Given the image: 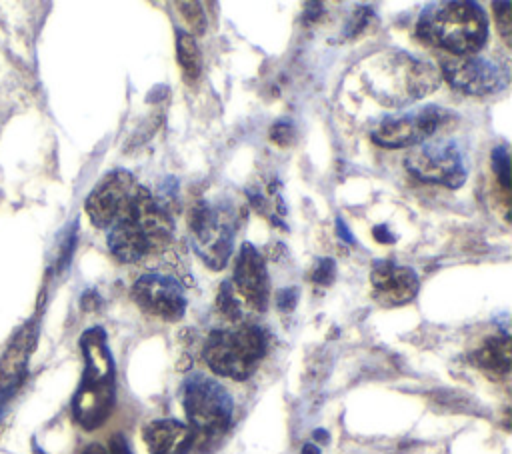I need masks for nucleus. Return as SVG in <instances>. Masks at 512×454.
Segmentation results:
<instances>
[{
	"label": "nucleus",
	"instance_id": "nucleus-1",
	"mask_svg": "<svg viewBox=\"0 0 512 454\" xmlns=\"http://www.w3.org/2000/svg\"><path fill=\"white\" fill-rule=\"evenodd\" d=\"M352 80L378 106L402 108L434 92L440 84V70L406 52L386 50L366 56L350 70L348 82Z\"/></svg>",
	"mask_w": 512,
	"mask_h": 454
},
{
	"label": "nucleus",
	"instance_id": "nucleus-2",
	"mask_svg": "<svg viewBox=\"0 0 512 454\" xmlns=\"http://www.w3.org/2000/svg\"><path fill=\"white\" fill-rule=\"evenodd\" d=\"M172 234L174 222L166 208L136 184L126 210L108 228V248L116 260L132 264L164 250Z\"/></svg>",
	"mask_w": 512,
	"mask_h": 454
},
{
	"label": "nucleus",
	"instance_id": "nucleus-3",
	"mask_svg": "<svg viewBox=\"0 0 512 454\" xmlns=\"http://www.w3.org/2000/svg\"><path fill=\"white\" fill-rule=\"evenodd\" d=\"M84 372L72 398V416L84 430L106 422L114 408V358L102 328H88L80 336Z\"/></svg>",
	"mask_w": 512,
	"mask_h": 454
},
{
	"label": "nucleus",
	"instance_id": "nucleus-4",
	"mask_svg": "<svg viewBox=\"0 0 512 454\" xmlns=\"http://www.w3.org/2000/svg\"><path fill=\"white\" fill-rule=\"evenodd\" d=\"M416 36L450 56H470L484 48L488 20L476 2H434L418 16Z\"/></svg>",
	"mask_w": 512,
	"mask_h": 454
},
{
	"label": "nucleus",
	"instance_id": "nucleus-5",
	"mask_svg": "<svg viewBox=\"0 0 512 454\" xmlns=\"http://www.w3.org/2000/svg\"><path fill=\"white\" fill-rule=\"evenodd\" d=\"M182 404L194 446L202 452L216 446L232 424L234 402L228 390L206 374H190L182 384Z\"/></svg>",
	"mask_w": 512,
	"mask_h": 454
},
{
	"label": "nucleus",
	"instance_id": "nucleus-6",
	"mask_svg": "<svg viewBox=\"0 0 512 454\" xmlns=\"http://www.w3.org/2000/svg\"><path fill=\"white\" fill-rule=\"evenodd\" d=\"M268 350V336L256 324H236L232 328H214L204 342L202 356L208 368L224 378H250Z\"/></svg>",
	"mask_w": 512,
	"mask_h": 454
},
{
	"label": "nucleus",
	"instance_id": "nucleus-7",
	"mask_svg": "<svg viewBox=\"0 0 512 454\" xmlns=\"http://www.w3.org/2000/svg\"><path fill=\"white\" fill-rule=\"evenodd\" d=\"M238 218L230 206L198 200L188 212V228L198 256L214 270H220L234 246Z\"/></svg>",
	"mask_w": 512,
	"mask_h": 454
},
{
	"label": "nucleus",
	"instance_id": "nucleus-8",
	"mask_svg": "<svg viewBox=\"0 0 512 454\" xmlns=\"http://www.w3.org/2000/svg\"><path fill=\"white\" fill-rule=\"evenodd\" d=\"M410 174L422 182L458 188L468 178V156L456 138H428L406 154L404 160Z\"/></svg>",
	"mask_w": 512,
	"mask_h": 454
},
{
	"label": "nucleus",
	"instance_id": "nucleus-9",
	"mask_svg": "<svg viewBox=\"0 0 512 454\" xmlns=\"http://www.w3.org/2000/svg\"><path fill=\"white\" fill-rule=\"evenodd\" d=\"M450 120V112L440 106H420L390 114L374 122L370 138L382 148H412L432 138Z\"/></svg>",
	"mask_w": 512,
	"mask_h": 454
},
{
	"label": "nucleus",
	"instance_id": "nucleus-10",
	"mask_svg": "<svg viewBox=\"0 0 512 454\" xmlns=\"http://www.w3.org/2000/svg\"><path fill=\"white\" fill-rule=\"evenodd\" d=\"M440 76L460 92L486 96L500 92L508 84V66L494 56H442Z\"/></svg>",
	"mask_w": 512,
	"mask_h": 454
},
{
	"label": "nucleus",
	"instance_id": "nucleus-11",
	"mask_svg": "<svg viewBox=\"0 0 512 454\" xmlns=\"http://www.w3.org/2000/svg\"><path fill=\"white\" fill-rule=\"evenodd\" d=\"M132 296L146 314L166 322H176L186 312L184 290L180 282L168 274H142L132 286Z\"/></svg>",
	"mask_w": 512,
	"mask_h": 454
},
{
	"label": "nucleus",
	"instance_id": "nucleus-12",
	"mask_svg": "<svg viewBox=\"0 0 512 454\" xmlns=\"http://www.w3.org/2000/svg\"><path fill=\"white\" fill-rule=\"evenodd\" d=\"M230 284L242 310L264 312L268 308L270 280H268L266 262L250 242H244L238 252L236 268Z\"/></svg>",
	"mask_w": 512,
	"mask_h": 454
},
{
	"label": "nucleus",
	"instance_id": "nucleus-13",
	"mask_svg": "<svg viewBox=\"0 0 512 454\" xmlns=\"http://www.w3.org/2000/svg\"><path fill=\"white\" fill-rule=\"evenodd\" d=\"M136 182L126 170L108 172L88 194L86 214L96 228H110L126 210Z\"/></svg>",
	"mask_w": 512,
	"mask_h": 454
},
{
	"label": "nucleus",
	"instance_id": "nucleus-14",
	"mask_svg": "<svg viewBox=\"0 0 512 454\" xmlns=\"http://www.w3.org/2000/svg\"><path fill=\"white\" fill-rule=\"evenodd\" d=\"M372 296L380 306L394 308L408 304L418 294V274L410 266L378 260L370 272Z\"/></svg>",
	"mask_w": 512,
	"mask_h": 454
},
{
	"label": "nucleus",
	"instance_id": "nucleus-15",
	"mask_svg": "<svg viewBox=\"0 0 512 454\" xmlns=\"http://www.w3.org/2000/svg\"><path fill=\"white\" fill-rule=\"evenodd\" d=\"M36 342V328L32 322L22 326L12 342L8 344L6 352L0 358V412L4 410L10 396L18 390L24 380L28 356Z\"/></svg>",
	"mask_w": 512,
	"mask_h": 454
},
{
	"label": "nucleus",
	"instance_id": "nucleus-16",
	"mask_svg": "<svg viewBox=\"0 0 512 454\" xmlns=\"http://www.w3.org/2000/svg\"><path fill=\"white\" fill-rule=\"evenodd\" d=\"M142 438L150 454H188L194 446V436L188 424L174 418L148 422L142 428Z\"/></svg>",
	"mask_w": 512,
	"mask_h": 454
},
{
	"label": "nucleus",
	"instance_id": "nucleus-17",
	"mask_svg": "<svg viewBox=\"0 0 512 454\" xmlns=\"http://www.w3.org/2000/svg\"><path fill=\"white\" fill-rule=\"evenodd\" d=\"M472 362L494 376H508L510 372V338L490 336L472 354Z\"/></svg>",
	"mask_w": 512,
	"mask_h": 454
},
{
	"label": "nucleus",
	"instance_id": "nucleus-18",
	"mask_svg": "<svg viewBox=\"0 0 512 454\" xmlns=\"http://www.w3.org/2000/svg\"><path fill=\"white\" fill-rule=\"evenodd\" d=\"M176 52H178V62H180L184 74L192 80L198 78L202 60H200V50L196 46L194 36L184 30H178L176 32Z\"/></svg>",
	"mask_w": 512,
	"mask_h": 454
},
{
	"label": "nucleus",
	"instance_id": "nucleus-19",
	"mask_svg": "<svg viewBox=\"0 0 512 454\" xmlns=\"http://www.w3.org/2000/svg\"><path fill=\"white\" fill-rule=\"evenodd\" d=\"M492 168H494V174H496V180H498L502 192L508 198V192H510V158H508L506 146H496L492 150Z\"/></svg>",
	"mask_w": 512,
	"mask_h": 454
},
{
	"label": "nucleus",
	"instance_id": "nucleus-20",
	"mask_svg": "<svg viewBox=\"0 0 512 454\" xmlns=\"http://www.w3.org/2000/svg\"><path fill=\"white\" fill-rule=\"evenodd\" d=\"M176 8H180V14L184 16V20L192 28V32H196V34L204 32L206 18H204V10L200 8L198 2H178Z\"/></svg>",
	"mask_w": 512,
	"mask_h": 454
},
{
	"label": "nucleus",
	"instance_id": "nucleus-21",
	"mask_svg": "<svg viewBox=\"0 0 512 454\" xmlns=\"http://www.w3.org/2000/svg\"><path fill=\"white\" fill-rule=\"evenodd\" d=\"M492 8H494L496 26H498V32H500L502 40H504L506 44H510V34H512L510 8H512V4H510V2H494V4H492Z\"/></svg>",
	"mask_w": 512,
	"mask_h": 454
},
{
	"label": "nucleus",
	"instance_id": "nucleus-22",
	"mask_svg": "<svg viewBox=\"0 0 512 454\" xmlns=\"http://www.w3.org/2000/svg\"><path fill=\"white\" fill-rule=\"evenodd\" d=\"M334 278V260L322 258L312 270V282L316 284H330Z\"/></svg>",
	"mask_w": 512,
	"mask_h": 454
},
{
	"label": "nucleus",
	"instance_id": "nucleus-23",
	"mask_svg": "<svg viewBox=\"0 0 512 454\" xmlns=\"http://www.w3.org/2000/svg\"><path fill=\"white\" fill-rule=\"evenodd\" d=\"M292 136H294V132L288 122H278L270 130V140L276 142L278 146H288L292 142Z\"/></svg>",
	"mask_w": 512,
	"mask_h": 454
},
{
	"label": "nucleus",
	"instance_id": "nucleus-24",
	"mask_svg": "<svg viewBox=\"0 0 512 454\" xmlns=\"http://www.w3.org/2000/svg\"><path fill=\"white\" fill-rule=\"evenodd\" d=\"M296 298H298V292L296 288H284L276 294V306L282 310V312H290L294 306H296Z\"/></svg>",
	"mask_w": 512,
	"mask_h": 454
},
{
	"label": "nucleus",
	"instance_id": "nucleus-25",
	"mask_svg": "<svg viewBox=\"0 0 512 454\" xmlns=\"http://www.w3.org/2000/svg\"><path fill=\"white\" fill-rule=\"evenodd\" d=\"M106 454H132V448H130L128 440L122 434H114L108 442Z\"/></svg>",
	"mask_w": 512,
	"mask_h": 454
},
{
	"label": "nucleus",
	"instance_id": "nucleus-26",
	"mask_svg": "<svg viewBox=\"0 0 512 454\" xmlns=\"http://www.w3.org/2000/svg\"><path fill=\"white\" fill-rule=\"evenodd\" d=\"M374 238L378 240V242H382V244H392L394 240H396V236L388 230V226H384V224H380V226H376L374 230Z\"/></svg>",
	"mask_w": 512,
	"mask_h": 454
},
{
	"label": "nucleus",
	"instance_id": "nucleus-27",
	"mask_svg": "<svg viewBox=\"0 0 512 454\" xmlns=\"http://www.w3.org/2000/svg\"><path fill=\"white\" fill-rule=\"evenodd\" d=\"M336 230H338V234H340V238L342 240H346V242H354V238H352V234H350V230L346 228V224L342 222V218H336Z\"/></svg>",
	"mask_w": 512,
	"mask_h": 454
},
{
	"label": "nucleus",
	"instance_id": "nucleus-28",
	"mask_svg": "<svg viewBox=\"0 0 512 454\" xmlns=\"http://www.w3.org/2000/svg\"><path fill=\"white\" fill-rule=\"evenodd\" d=\"M80 454H106V448L100 444H88Z\"/></svg>",
	"mask_w": 512,
	"mask_h": 454
},
{
	"label": "nucleus",
	"instance_id": "nucleus-29",
	"mask_svg": "<svg viewBox=\"0 0 512 454\" xmlns=\"http://www.w3.org/2000/svg\"><path fill=\"white\" fill-rule=\"evenodd\" d=\"M302 454H320V448L314 446V444H306V446L302 448Z\"/></svg>",
	"mask_w": 512,
	"mask_h": 454
}]
</instances>
